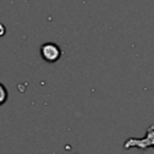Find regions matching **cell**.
<instances>
[{
	"label": "cell",
	"instance_id": "cell-3",
	"mask_svg": "<svg viewBox=\"0 0 154 154\" xmlns=\"http://www.w3.org/2000/svg\"><path fill=\"white\" fill-rule=\"evenodd\" d=\"M7 97H8V91L6 87L2 83H0V106L7 101Z\"/></svg>",
	"mask_w": 154,
	"mask_h": 154
},
{
	"label": "cell",
	"instance_id": "cell-1",
	"mask_svg": "<svg viewBox=\"0 0 154 154\" xmlns=\"http://www.w3.org/2000/svg\"><path fill=\"white\" fill-rule=\"evenodd\" d=\"M124 149L129 148H140V149H147L148 147H154V125H150L147 129V135L143 138H128L124 142Z\"/></svg>",
	"mask_w": 154,
	"mask_h": 154
},
{
	"label": "cell",
	"instance_id": "cell-2",
	"mask_svg": "<svg viewBox=\"0 0 154 154\" xmlns=\"http://www.w3.org/2000/svg\"><path fill=\"white\" fill-rule=\"evenodd\" d=\"M41 58L47 63H55L61 57V49L59 45L54 42H46L40 48Z\"/></svg>",
	"mask_w": 154,
	"mask_h": 154
}]
</instances>
